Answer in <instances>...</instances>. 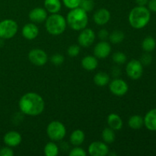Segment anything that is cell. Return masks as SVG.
<instances>
[{
	"mask_svg": "<svg viewBox=\"0 0 156 156\" xmlns=\"http://www.w3.org/2000/svg\"><path fill=\"white\" fill-rule=\"evenodd\" d=\"M18 107L22 114L30 117L41 115L44 111L45 102L39 94L27 92L20 98Z\"/></svg>",
	"mask_w": 156,
	"mask_h": 156,
	"instance_id": "obj_1",
	"label": "cell"
},
{
	"mask_svg": "<svg viewBox=\"0 0 156 156\" xmlns=\"http://www.w3.org/2000/svg\"><path fill=\"white\" fill-rule=\"evenodd\" d=\"M151 18L150 11L145 6H136L129 12V20L131 27L135 29H142L149 24Z\"/></svg>",
	"mask_w": 156,
	"mask_h": 156,
	"instance_id": "obj_2",
	"label": "cell"
},
{
	"mask_svg": "<svg viewBox=\"0 0 156 156\" xmlns=\"http://www.w3.org/2000/svg\"><path fill=\"white\" fill-rule=\"evenodd\" d=\"M67 24L73 30L79 31L87 27L88 22V12L80 7L70 9L66 16Z\"/></svg>",
	"mask_w": 156,
	"mask_h": 156,
	"instance_id": "obj_3",
	"label": "cell"
},
{
	"mask_svg": "<svg viewBox=\"0 0 156 156\" xmlns=\"http://www.w3.org/2000/svg\"><path fill=\"white\" fill-rule=\"evenodd\" d=\"M66 19L58 13L51 14L45 21L46 30L53 36L62 34L66 29Z\"/></svg>",
	"mask_w": 156,
	"mask_h": 156,
	"instance_id": "obj_4",
	"label": "cell"
},
{
	"mask_svg": "<svg viewBox=\"0 0 156 156\" xmlns=\"http://www.w3.org/2000/svg\"><path fill=\"white\" fill-rule=\"evenodd\" d=\"M47 134L50 140L53 142H59L63 140L66 135L65 125L58 120L50 122L47 127Z\"/></svg>",
	"mask_w": 156,
	"mask_h": 156,
	"instance_id": "obj_5",
	"label": "cell"
},
{
	"mask_svg": "<svg viewBox=\"0 0 156 156\" xmlns=\"http://www.w3.org/2000/svg\"><path fill=\"white\" fill-rule=\"evenodd\" d=\"M18 30V25L12 19H5L0 21V38L9 40L14 37Z\"/></svg>",
	"mask_w": 156,
	"mask_h": 156,
	"instance_id": "obj_6",
	"label": "cell"
},
{
	"mask_svg": "<svg viewBox=\"0 0 156 156\" xmlns=\"http://www.w3.org/2000/svg\"><path fill=\"white\" fill-rule=\"evenodd\" d=\"M126 72L127 76L133 80L140 79L143 74V66L140 60L132 59L126 66Z\"/></svg>",
	"mask_w": 156,
	"mask_h": 156,
	"instance_id": "obj_7",
	"label": "cell"
},
{
	"mask_svg": "<svg viewBox=\"0 0 156 156\" xmlns=\"http://www.w3.org/2000/svg\"><path fill=\"white\" fill-rule=\"evenodd\" d=\"M109 88L111 92L114 95L122 97L127 93L129 86L123 79L116 78L109 84Z\"/></svg>",
	"mask_w": 156,
	"mask_h": 156,
	"instance_id": "obj_8",
	"label": "cell"
},
{
	"mask_svg": "<svg viewBox=\"0 0 156 156\" xmlns=\"http://www.w3.org/2000/svg\"><path fill=\"white\" fill-rule=\"evenodd\" d=\"M30 62L37 66H43L48 61V56L44 50L41 49H33L28 53Z\"/></svg>",
	"mask_w": 156,
	"mask_h": 156,
	"instance_id": "obj_9",
	"label": "cell"
},
{
	"mask_svg": "<svg viewBox=\"0 0 156 156\" xmlns=\"http://www.w3.org/2000/svg\"><path fill=\"white\" fill-rule=\"evenodd\" d=\"M95 33L94 30L91 28H84L81 30L79 37H78V42L79 46L82 47H89L93 44L95 41Z\"/></svg>",
	"mask_w": 156,
	"mask_h": 156,
	"instance_id": "obj_10",
	"label": "cell"
},
{
	"mask_svg": "<svg viewBox=\"0 0 156 156\" xmlns=\"http://www.w3.org/2000/svg\"><path fill=\"white\" fill-rule=\"evenodd\" d=\"M88 152L91 156H106L109 153V148L105 142L94 141L88 146Z\"/></svg>",
	"mask_w": 156,
	"mask_h": 156,
	"instance_id": "obj_11",
	"label": "cell"
},
{
	"mask_svg": "<svg viewBox=\"0 0 156 156\" xmlns=\"http://www.w3.org/2000/svg\"><path fill=\"white\" fill-rule=\"evenodd\" d=\"M94 56L98 59H105L111 53V44L106 41H101L94 47Z\"/></svg>",
	"mask_w": 156,
	"mask_h": 156,
	"instance_id": "obj_12",
	"label": "cell"
},
{
	"mask_svg": "<svg viewBox=\"0 0 156 156\" xmlns=\"http://www.w3.org/2000/svg\"><path fill=\"white\" fill-rule=\"evenodd\" d=\"M47 13L48 12H47V10L44 8L37 7L32 9L29 12L28 18L33 23L40 24V23L44 22L46 21V19L48 17Z\"/></svg>",
	"mask_w": 156,
	"mask_h": 156,
	"instance_id": "obj_13",
	"label": "cell"
},
{
	"mask_svg": "<svg viewBox=\"0 0 156 156\" xmlns=\"http://www.w3.org/2000/svg\"><path fill=\"white\" fill-rule=\"evenodd\" d=\"M21 141H22L21 135L17 131H9L5 134L3 137V142L5 144L11 148L19 146Z\"/></svg>",
	"mask_w": 156,
	"mask_h": 156,
	"instance_id": "obj_14",
	"label": "cell"
},
{
	"mask_svg": "<svg viewBox=\"0 0 156 156\" xmlns=\"http://www.w3.org/2000/svg\"><path fill=\"white\" fill-rule=\"evenodd\" d=\"M110 19H111V12L105 8L98 9L93 15L94 22L100 26L108 24Z\"/></svg>",
	"mask_w": 156,
	"mask_h": 156,
	"instance_id": "obj_15",
	"label": "cell"
},
{
	"mask_svg": "<svg viewBox=\"0 0 156 156\" xmlns=\"http://www.w3.org/2000/svg\"><path fill=\"white\" fill-rule=\"evenodd\" d=\"M22 36L28 41L35 39L39 34V29L35 23H27L21 30Z\"/></svg>",
	"mask_w": 156,
	"mask_h": 156,
	"instance_id": "obj_16",
	"label": "cell"
},
{
	"mask_svg": "<svg viewBox=\"0 0 156 156\" xmlns=\"http://www.w3.org/2000/svg\"><path fill=\"white\" fill-rule=\"evenodd\" d=\"M107 123H108V126L114 129V131L120 130V129H122L123 125V122L121 117L115 113H111L108 115Z\"/></svg>",
	"mask_w": 156,
	"mask_h": 156,
	"instance_id": "obj_17",
	"label": "cell"
},
{
	"mask_svg": "<svg viewBox=\"0 0 156 156\" xmlns=\"http://www.w3.org/2000/svg\"><path fill=\"white\" fill-rule=\"evenodd\" d=\"M82 68L87 71H93L96 69V68L98 66V58L94 56H86L82 59L81 62Z\"/></svg>",
	"mask_w": 156,
	"mask_h": 156,
	"instance_id": "obj_18",
	"label": "cell"
},
{
	"mask_svg": "<svg viewBox=\"0 0 156 156\" xmlns=\"http://www.w3.org/2000/svg\"><path fill=\"white\" fill-rule=\"evenodd\" d=\"M143 119L144 125L149 130L156 131V109L149 111Z\"/></svg>",
	"mask_w": 156,
	"mask_h": 156,
	"instance_id": "obj_19",
	"label": "cell"
},
{
	"mask_svg": "<svg viewBox=\"0 0 156 156\" xmlns=\"http://www.w3.org/2000/svg\"><path fill=\"white\" fill-rule=\"evenodd\" d=\"M85 139V133L82 129H76L71 133L69 137V141L73 146H80L84 143Z\"/></svg>",
	"mask_w": 156,
	"mask_h": 156,
	"instance_id": "obj_20",
	"label": "cell"
},
{
	"mask_svg": "<svg viewBox=\"0 0 156 156\" xmlns=\"http://www.w3.org/2000/svg\"><path fill=\"white\" fill-rule=\"evenodd\" d=\"M44 9L50 14L58 13L62 8L60 0H44Z\"/></svg>",
	"mask_w": 156,
	"mask_h": 156,
	"instance_id": "obj_21",
	"label": "cell"
},
{
	"mask_svg": "<svg viewBox=\"0 0 156 156\" xmlns=\"http://www.w3.org/2000/svg\"><path fill=\"white\" fill-rule=\"evenodd\" d=\"M94 82L98 86H106L110 82V76L105 72H99L94 75Z\"/></svg>",
	"mask_w": 156,
	"mask_h": 156,
	"instance_id": "obj_22",
	"label": "cell"
},
{
	"mask_svg": "<svg viewBox=\"0 0 156 156\" xmlns=\"http://www.w3.org/2000/svg\"><path fill=\"white\" fill-rule=\"evenodd\" d=\"M128 125L131 129H139L144 125V119L140 115H133L129 117Z\"/></svg>",
	"mask_w": 156,
	"mask_h": 156,
	"instance_id": "obj_23",
	"label": "cell"
},
{
	"mask_svg": "<svg viewBox=\"0 0 156 156\" xmlns=\"http://www.w3.org/2000/svg\"><path fill=\"white\" fill-rule=\"evenodd\" d=\"M59 149L53 141L47 143L44 148V153L46 156H57Z\"/></svg>",
	"mask_w": 156,
	"mask_h": 156,
	"instance_id": "obj_24",
	"label": "cell"
},
{
	"mask_svg": "<svg viewBox=\"0 0 156 156\" xmlns=\"http://www.w3.org/2000/svg\"><path fill=\"white\" fill-rule=\"evenodd\" d=\"M101 136L102 139H103V141L105 143H107V144H111V143L114 142L116 136L114 129H112L110 127H107L105 129H104V130L102 131Z\"/></svg>",
	"mask_w": 156,
	"mask_h": 156,
	"instance_id": "obj_25",
	"label": "cell"
},
{
	"mask_svg": "<svg viewBox=\"0 0 156 156\" xmlns=\"http://www.w3.org/2000/svg\"><path fill=\"white\" fill-rule=\"evenodd\" d=\"M156 46L155 40L152 37H146L142 43V48L144 51L149 53L155 50Z\"/></svg>",
	"mask_w": 156,
	"mask_h": 156,
	"instance_id": "obj_26",
	"label": "cell"
},
{
	"mask_svg": "<svg viewBox=\"0 0 156 156\" xmlns=\"http://www.w3.org/2000/svg\"><path fill=\"white\" fill-rule=\"evenodd\" d=\"M125 38V34L122 30H114L112 33L110 34L109 40L112 44H117L123 42Z\"/></svg>",
	"mask_w": 156,
	"mask_h": 156,
	"instance_id": "obj_27",
	"label": "cell"
},
{
	"mask_svg": "<svg viewBox=\"0 0 156 156\" xmlns=\"http://www.w3.org/2000/svg\"><path fill=\"white\" fill-rule=\"evenodd\" d=\"M126 59H127V57H126V54L123 52L117 51L114 53L112 56V60L118 65L124 64L126 62Z\"/></svg>",
	"mask_w": 156,
	"mask_h": 156,
	"instance_id": "obj_28",
	"label": "cell"
},
{
	"mask_svg": "<svg viewBox=\"0 0 156 156\" xmlns=\"http://www.w3.org/2000/svg\"><path fill=\"white\" fill-rule=\"evenodd\" d=\"M79 7L86 12H90L94 9V2L93 0H81Z\"/></svg>",
	"mask_w": 156,
	"mask_h": 156,
	"instance_id": "obj_29",
	"label": "cell"
},
{
	"mask_svg": "<svg viewBox=\"0 0 156 156\" xmlns=\"http://www.w3.org/2000/svg\"><path fill=\"white\" fill-rule=\"evenodd\" d=\"M50 62L53 64L54 66H60L62 65L64 62L65 60V58L62 56V54H59V53H56V54L53 55V56L50 57Z\"/></svg>",
	"mask_w": 156,
	"mask_h": 156,
	"instance_id": "obj_30",
	"label": "cell"
},
{
	"mask_svg": "<svg viewBox=\"0 0 156 156\" xmlns=\"http://www.w3.org/2000/svg\"><path fill=\"white\" fill-rule=\"evenodd\" d=\"M69 156H86L87 152H85V149L81 148L80 146H75L73 149L69 152Z\"/></svg>",
	"mask_w": 156,
	"mask_h": 156,
	"instance_id": "obj_31",
	"label": "cell"
},
{
	"mask_svg": "<svg viewBox=\"0 0 156 156\" xmlns=\"http://www.w3.org/2000/svg\"><path fill=\"white\" fill-rule=\"evenodd\" d=\"M80 53V47L77 44H73L69 46L67 50V53L70 57H76Z\"/></svg>",
	"mask_w": 156,
	"mask_h": 156,
	"instance_id": "obj_32",
	"label": "cell"
},
{
	"mask_svg": "<svg viewBox=\"0 0 156 156\" xmlns=\"http://www.w3.org/2000/svg\"><path fill=\"white\" fill-rule=\"evenodd\" d=\"M64 5L69 9H73L79 7L81 0H62Z\"/></svg>",
	"mask_w": 156,
	"mask_h": 156,
	"instance_id": "obj_33",
	"label": "cell"
},
{
	"mask_svg": "<svg viewBox=\"0 0 156 156\" xmlns=\"http://www.w3.org/2000/svg\"><path fill=\"white\" fill-rule=\"evenodd\" d=\"M14 152L12 148L6 146L0 149V156H13Z\"/></svg>",
	"mask_w": 156,
	"mask_h": 156,
	"instance_id": "obj_34",
	"label": "cell"
},
{
	"mask_svg": "<svg viewBox=\"0 0 156 156\" xmlns=\"http://www.w3.org/2000/svg\"><path fill=\"white\" fill-rule=\"evenodd\" d=\"M152 56H151L150 54H149V53H145V54H143V56H142L140 62L143 64V66H149V64L152 62Z\"/></svg>",
	"mask_w": 156,
	"mask_h": 156,
	"instance_id": "obj_35",
	"label": "cell"
},
{
	"mask_svg": "<svg viewBox=\"0 0 156 156\" xmlns=\"http://www.w3.org/2000/svg\"><path fill=\"white\" fill-rule=\"evenodd\" d=\"M109 32L106 29H101L98 33V36L101 41H107L109 38Z\"/></svg>",
	"mask_w": 156,
	"mask_h": 156,
	"instance_id": "obj_36",
	"label": "cell"
},
{
	"mask_svg": "<svg viewBox=\"0 0 156 156\" xmlns=\"http://www.w3.org/2000/svg\"><path fill=\"white\" fill-rule=\"evenodd\" d=\"M148 6L149 11L156 12V0H149L148 2Z\"/></svg>",
	"mask_w": 156,
	"mask_h": 156,
	"instance_id": "obj_37",
	"label": "cell"
},
{
	"mask_svg": "<svg viewBox=\"0 0 156 156\" xmlns=\"http://www.w3.org/2000/svg\"><path fill=\"white\" fill-rule=\"evenodd\" d=\"M120 74H121V70H120V69L119 68V67L114 66V68L112 69V75H113V76H114V77L117 78L119 76H120Z\"/></svg>",
	"mask_w": 156,
	"mask_h": 156,
	"instance_id": "obj_38",
	"label": "cell"
},
{
	"mask_svg": "<svg viewBox=\"0 0 156 156\" xmlns=\"http://www.w3.org/2000/svg\"><path fill=\"white\" fill-rule=\"evenodd\" d=\"M149 0H136V2L140 6H145L148 4Z\"/></svg>",
	"mask_w": 156,
	"mask_h": 156,
	"instance_id": "obj_39",
	"label": "cell"
}]
</instances>
